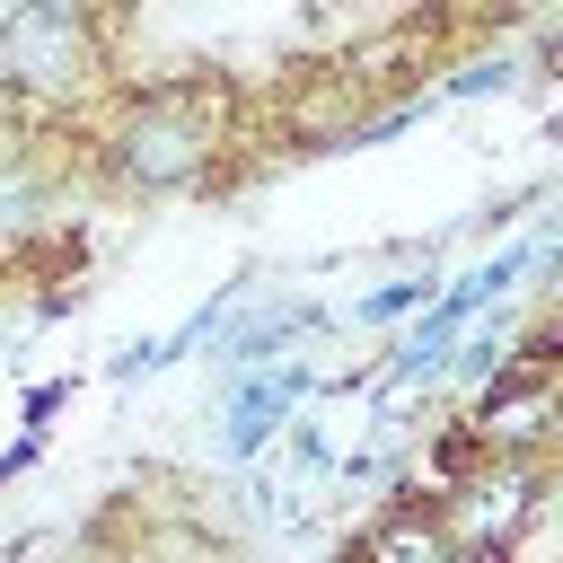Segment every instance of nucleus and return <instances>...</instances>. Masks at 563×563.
I'll use <instances>...</instances> for the list:
<instances>
[{
  "instance_id": "obj_2",
  "label": "nucleus",
  "mask_w": 563,
  "mask_h": 563,
  "mask_svg": "<svg viewBox=\"0 0 563 563\" xmlns=\"http://www.w3.org/2000/svg\"><path fill=\"white\" fill-rule=\"evenodd\" d=\"M88 70V26L70 18V9H9L0 18V79H18V88H70Z\"/></svg>"
},
{
  "instance_id": "obj_11",
  "label": "nucleus",
  "mask_w": 563,
  "mask_h": 563,
  "mask_svg": "<svg viewBox=\"0 0 563 563\" xmlns=\"http://www.w3.org/2000/svg\"><path fill=\"white\" fill-rule=\"evenodd\" d=\"M70 563H97V554H70Z\"/></svg>"
},
{
  "instance_id": "obj_10",
  "label": "nucleus",
  "mask_w": 563,
  "mask_h": 563,
  "mask_svg": "<svg viewBox=\"0 0 563 563\" xmlns=\"http://www.w3.org/2000/svg\"><path fill=\"white\" fill-rule=\"evenodd\" d=\"M457 369H475V378H484V369H501V343H466V352H457Z\"/></svg>"
},
{
  "instance_id": "obj_7",
  "label": "nucleus",
  "mask_w": 563,
  "mask_h": 563,
  "mask_svg": "<svg viewBox=\"0 0 563 563\" xmlns=\"http://www.w3.org/2000/svg\"><path fill=\"white\" fill-rule=\"evenodd\" d=\"M308 325V308H273V317H255L246 334H238V361H273V343H290Z\"/></svg>"
},
{
  "instance_id": "obj_6",
  "label": "nucleus",
  "mask_w": 563,
  "mask_h": 563,
  "mask_svg": "<svg viewBox=\"0 0 563 563\" xmlns=\"http://www.w3.org/2000/svg\"><path fill=\"white\" fill-rule=\"evenodd\" d=\"M369 563H449V537L431 519H387L378 545H369Z\"/></svg>"
},
{
  "instance_id": "obj_3",
  "label": "nucleus",
  "mask_w": 563,
  "mask_h": 563,
  "mask_svg": "<svg viewBox=\"0 0 563 563\" xmlns=\"http://www.w3.org/2000/svg\"><path fill=\"white\" fill-rule=\"evenodd\" d=\"M545 431H554V387H545V378L493 387L484 413H475V440H484V449H537Z\"/></svg>"
},
{
  "instance_id": "obj_8",
  "label": "nucleus",
  "mask_w": 563,
  "mask_h": 563,
  "mask_svg": "<svg viewBox=\"0 0 563 563\" xmlns=\"http://www.w3.org/2000/svg\"><path fill=\"white\" fill-rule=\"evenodd\" d=\"M510 79V62H466L457 79H449V97H484V88H501Z\"/></svg>"
},
{
  "instance_id": "obj_4",
  "label": "nucleus",
  "mask_w": 563,
  "mask_h": 563,
  "mask_svg": "<svg viewBox=\"0 0 563 563\" xmlns=\"http://www.w3.org/2000/svg\"><path fill=\"white\" fill-rule=\"evenodd\" d=\"M528 493H537V475H493V484H466V493L449 501V528H440V537H449V545H457V537H466V545H484V537H501V528L528 510Z\"/></svg>"
},
{
  "instance_id": "obj_5",
  "label": "nucleus",
  "mask_w": 563,
  "mask_h": 563,
  "mask_svg": "<svg viewBox=\"0 0 563 563\" xmlns=\"http://www.w3.org/2000/svg\"><path fill=\"white\" fill-rule=\"evenodd\" d=\"M282 413H290V378H246L229 405V449H264Z\"/></svg>"
},
{
  "instance_id": "obj_1",
  "label": "nucleus",
  "mask_w": 563,
  "mask_h": 563,
  "mask_svg": "<svg viewBox=\"0 0 563 563\" xmlns=\"http://www.w3.org/2000/svg\"><path fill=\"white\" fill-rule=\"evenodd\" d=\"M202 158H211V106H202V88H167L114 141V167L141 176V185H185V176H202Z\"/></svg>"
},
{
  "instance_id": "obj_9",
  "label": "nucleus",
  "mask_w": 563,
  "mask_h": 563,
  "mask_svg": "<svg viewBox=\"0 0 563 563\" xmlns=\"http://www.w3.org/2000/svg\"><path fill=\"white\" fill-rule=\"evenodd\" d=\"M422 290H431V282H387V290H369V299H361V317H396V308H413Z\"/></svg>"
}]
</instances>
